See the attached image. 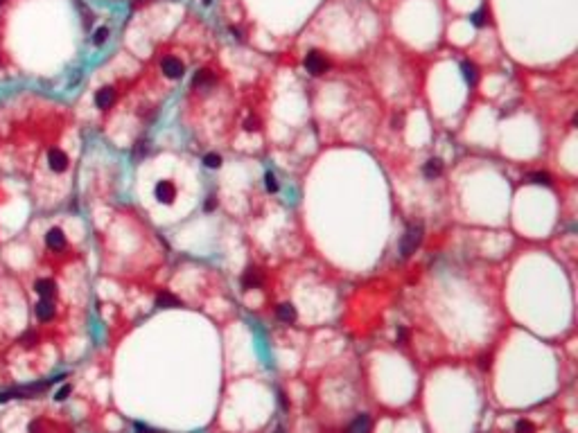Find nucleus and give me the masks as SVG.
Segmentation results:
<instances>
[{
    "label": "nucleus",
    "instance_id": "f257e3e1",
    "mask_svg": "<svg viewBox=\"0 0 578 433\" xmlns=\"http://www.w3.org/2000/svg\"><path fill=\"white\" fill-rule=\"evenodd\" d=\"M420 242H423V226L411 224L409 228H407L402 242H400V255L405 257V260H407V257H411L416 253V248L420 246Z\"/></svg>",
    "mask_w": 578,
    "mask_h": 433
},
{
    "label": "nucleus",
    "instance_id": "f03ea898",
    "mask_svg": "<svg viewBox=\"0 0 578 433\" xmlns=\"http://www.w3.org/2000/svg\"><path fill=\"white\" fill-rule=\"evenodd\" d=\"M305 70L310 72V75H314V77L323 75V72L328 70V59H325L321 52L312 50V52L305 57Z\"/></svg>",
    "mask_w": 578,
    "mask_h": 433
},
{
    "label": "nucleus",
    "instance_id": "7ed1b4c3",
    "mask_svg": "<svg viewBox=\"0 0 578 433\" xmlns=\"http://www.w3.org/2000/svg\"><path fill=\"white\" fill-rule=\"evenodd\" d=\"M160 70H163L165 77H169V79H181L183 77V63L178 61L176 57H165L163 61H160Z\"/></svg>",
    "mask_w": 578,
    "mask_h": 433
},
{
    "label": "nucleus",
    "instance_id": "20e7f679",
    "mask_svg": "<svg viewBox=\"0 0 578 433\" xmlns=\"http://www.w3.org/2000/svg\"><path fill=\"white\" fill-rule=\"evenodd\" d=\"M154 194L160 203H172L176 198V187H174L169 180H158L154 187Z\"/></svg>",
    "mask_w": 578,
    "mask_h": 433
},
{
    "label": "nucleus",
    "instance_id": "39448f33",
    "mask_svg": "<svg viewBox=\"0 0 578 433\" xmlns=\"http://www.w3.org/2000/svg\"><path fill=\"white\" fill-rule=\"evenodd\" d=\"M48 162H50V169L64 171L66 167H68V156H66L61 149H50V153H48Z\"/></svg>",
    "mask_w": 578,
    "mask_h": 433
},
{
    "label": "nucleus",
    "instance_id": "423d86ee",
    "mask_svg": "<svg viewBox=\"0 0 578 433\" xmlns=\"http://www.w3.org/2000/svg\"><path fill=\"white\" fill-rule=\"evenodd\" d=\"M113 102H115V90L111 88V86H104V88H100L95 93L97 108H109V106H113Z\"/></svg>",
    "mask_w": 578,
    "mask_h": 433
},
{
    "label": "nucleus",
    "instance_id": "0eeeda50",
    "mask_svg": "<svg viewBox=\"0 0 578 433\" xmlns=\"http://www.w3.org/2000/svg\"><path fill=\"white\" fill-rule=\"evenodd\" d=\"M262 282H264L262 273H260L258 269H253V266L246 269V273L242 275V287L244 289H258V287H262Z\"/></svg>",
    "mask_w": 578,
    "mask_h": 433
},
{
    "label": "nucleus",
    "instance_id": "6e6552de",
    "mask_svg": "<svg viewBox=\"0 0 578 433\" xmlns=\"http://www.w3.org/2000/svg\"><path fill=\"white\" fill-rule=\"evenodd\" d=\"M46 244L52 248V251H61V248L66 246V235H64V230H61V228H52V230H48V235H46Z\"/></svg>",
    "mask_w": 578,
    "mask_h": 433
},
{
    "label": "nucleus",
    "instance_id": "1a4fd4ad",
    "mask_svg": "<svg viewBox=\"0 0 578 433\" xmlns=\"http://www.w3.org/2000/svg\"><path fill=\"white\" fill-rule=\"evenodd\" d=\"M348 433H370V417L366 413L357 415L348 426Z\"/></svg>",
    "mask_w": 578,
    "mask_h": 433
},
{
    "label": "nucleus",
    "instance_id": "9d476101",
    "mask_svg": "<svg viewBox=\"0 0 578 433\" xmlns=\"http://www.w3.org/2000/svg\"><path fill=\"white\" fill-rule=\"evenodd\" d=\"M423 174L427 176V178H438V176L443 174V162L438 160V158H429L423 167Z\"/></svg>",
    "mask_w": 578,
    "mask_h": 433
},
{
    "label": "nucleus",
    "instance_id": "9b49d317",
    "mask_svg": "<svg viewBox=\"0 0 578 433\" xmlns=\"http://www.w3.org/2000/svg\"><path fill=\"white\" fill-rule=\"evenodd\" d=\"M192 84H195V88H210L215 84V75L210 70H199L195 75V79H192Z\"/></svg>",
    "mask_w": 578,
    "mask_h": 433
},
{
    "label": "nucleus",
    "instance_id": "f8f14e48",
    "mask_svg": "<svg viewBox=\"0 0 578 433\" xmlns=\"http://www.w3.org/2000/svg\"><path fill=\"white\" fill-rule=\"evenodd\" d=\"M278 318H280L282 323H294V320H296V307H294L292 302H282V305L278 307Z\"/></svg>",
    "mask_w": 578,
    "mask_h": 433
},
{
    "label": "nucleus",
    "instance_id": "ddd939ff",
    "mask_svg": "<svg viewBox=\"0 0 578 433\" xmlns=\"http://www.w3.org/2000/svg\"><path fill=\"white\" fill-rule=\"evenodd\" d=\"M37 316H39V320H50L52 316H55V305H52L48 298H43V300L37 305Z\"/></svg>",
    "mask_w": 578,
    "mask_h": 433
},
{
    "label": "nucleus",
    "instance_id": "4468645a",
    "mask_svg": "<svg viewBox=\"0 0 578 433\" xmlns=\"http://www.w3.org/2000/svg\"><path fill=\"white\" fill-rule=\"evenodd\" d=\"M461 72H463V79L468 81L470 86H474V84H477V79H479V72H477V66H474V63H470V61H463V63H461Z\"/></svg>",
    "mask_w": 578,
    "mask_h": 433
},
{
    "label": "nucleus",
    "instance_id": "2eb2a0df",
    "mask_svg": "<svg viewBox=\"0 0 578 433\" xmlns=\"http://www.w3.org/2000/svg\"><path fill=\"white\" fill-rule=\"evenodd\" d=\"M156 305H158V307H167V309H172V307H178V305H181V302H178V298H176V296H172V293L163 291V293H158V296H156Z\"/></svg>",
    "mask_w": 578,
    "mask_h": 433
},
{
    "label": "nucleus",
    "instance_id": "dca6fc26",
    "mask_svg": "<svg viewBox=\"0 0 578 433\" xmlns=\"http://www.w3.org/2000/svg\"><path fill=\"white\" fill-rule=\"evenodd\" d=\"M34 289H37V293L41 298H50L52 293H55V282H52V280H39V282L34 284Z\"/></svg>",
    "mask_w": 578,
    "mask_h": 433
},
{
    "label": "nucleus",
    "instance_id": "f3484780",
    "mask_svg": "<svg viewBox=\"0 0 578 433\" xmlns=\"http://www.w3.org/2000/svg\"><path fill=\"white\" fill-rule=\"evenodd\" d=\"M528 180H531L533 185H544V187L551 185V176L546 174V171H533V174L528 176Z\"/></svg>",
    "mask_w": 578,
    "mask_h": 433
},
{
    "label": "nucleus",
    "instance_id": "a211bd4d",
    "mask_svg": "<svg viewBox=\"0 0 578 433\" xmlns=\"http://www.w3.org/2000/svg\"><path fill=\"white\" fill-rule=\"evenodd\" d=\"M204 165L208 167V169H219V167H222V156H219V153H206Z\"/></svg>",
    "mask_w": 578,
    "mask_h": 433
},
{
    "label": "nucleus",
    "instance_id": "6ab92c4d",
    "mask_svg": "<svg viewBox=\"0 0 578 433\" xmlns=\"http://www.w3.org/2000/svg\"><path fill=\"white\" fill-rule=\"evenodd\" d=\"M470 18H472V25H474V27H486V25H488V14H486V9H479V12H474Z\"/></svg>",
    "mask_w": 578,
    "mask_h": 433
},
{
    "label": "nucleus",
    "instance_id": "aec40b11",
    "mask_svg": "<svg viewBox=\"0 0 578 433\" xmlns=\"http://www.w3.org/2000/svg\"><path fill=\"white\" fill-rule=\"evenodd\" d=\"M106 39H109V27H100V30L95 32V36H93V43H95V45H102Z\"/></svg>",
    "mask_w": 578,
    "mask_h": 433
},
{
    "label": "nucleus",
    "instance_id": "412c9836",
    "mask_svg": "<svg viewBox=\"0 0 578 433\" xmlns=\"http://www.w3.org/2000/svg\"><path fill=\"white\" fill-rule=\"evenodd\" d=\"M147 151H149V147H147V142L145 140H140V142H136V151H133V158H142V156H147Z\"/></svg>",
    "mask_w": 578,
    "mask_h": 433
},
{
    "label": "nucleus",
    "instance_id": "4be33fe9",
    "mask_svg": "<svg viewBox=\"0 0 578 433\" xmlns=\"http://www.w3.org/2000/svg\"><path fill=\"white\" fill-rule=\"evenodd\" d=\"M515 433H533V424L526 422V419H519L517 426H515Z\"/></svg>",
    "mask_w": 578,
    "mask_h": 433
},
{
    "label": "nucleus",
    "instance_id": "5701e85b",
    "mask_svg": "<svg viewBox=\"0 0 578 433\" xmlns=\"http://www.w3.org/2000/svg\"><path fill=\"white\" fill-rule=\"evenodd\" d=\"M264 185H267L269 192H276V189H278V180H276V176H273L271 171H269V174L264 176Z\"/></svg>",
    "mask_w": 578,
    "mask_h": 433
},
{
    "label": "nucleus",
    "instance_id": "b1692460",
    "mask_svg": "<svg viewBox=\"0 0 578 433\" xmlns=\"http://www.w3.org/2000/svg\"><path fill=\"white\" fill-rule=\"evenodd\" d=\"M244 129H246V131H258V129H260V122L255 120V117H249V120L244 122Z\"/></svg>",
    "mask_w": 578,
    "mask_h": 433
},
{
    "label": "nucleus",
    "instance_id": "393cba45",
    "mask_svg": "<svg viewBox=\"0 0 578 433\" xmlns=\"http://www.w3.org/2000/svg\"><path fill=\"white\" fill-rule=\"evenodd\" d=\"M215 207H217V198H215V196H208V201H206L204 210H206V212H213Z\"/></svg>",
    "mask_w": 578,
    "mask_h": 433
},
{
    "label": "nucleus",
    "instance_id": "a878e982",
    "mask_svg": "<svg viewBox=\"0 0 578 433\" xmlns=\"http://www.w3.org/2000/svg\"><path fill=\"white\" fill-rule=\"evenodd\" d=\"M68 392H70V386H64L59 392H57V399H66V397H68Z\"/></svg>",
    "mask_w": 578,
    "mask_h": 433
},
{
    "label": "nucleus",
    "instance_id": "bb28decb",
    "mask_svg": "<svg viewBox=\"0 0 578 433\" xmlns=\"http://www.w3.org/2000/svg\"><path fill=\"white\" fill-rule=\"evenodd\" d=\"M136 428H138V433H156V431H151L149 426H142V424H136Z\"/></svg>",
    "mask_w": 578,
    "mask_h": 433
},
{
    "label": "nucleus",
    "instance_id": "cd10ccee",
    "mask_svg": "<svg viewBox=\"0 0 578 433\" xmlns=\"http://www.w3.org/2000/svg\"><path fill=\"white\" fill-rule=\"evenodd\" d=\"M405 336H407V332H405V329H400V332H398V338H400V341H405Z\"/></svg>",
    "mask_w": 578,
    "mask_h": 433
},
{
    "label": "nucleus",
    "instance_id": "c85d7f7f",
    "mask_svg": "<svg viewBox=\"0 0 578 433\" xmlns=\"http://www.w3.org/2000/svg\"><path fill=\"white\" fill-rule=\"evenodd\" d=\"M231 32H233V36H235V39H242V34H240V30H235V27H233V30H231Z\"/></svg>",
    "mask_w": 578,
    "mask_h": 433
},
{
    "label": "nucleus",
    "instance_id": "c756f323",
    "mask_svg": "<svg viewBox=\"0 0 578 433\" xmlns=\"http://www.w3.org/2000/svg\"><path fill=\"white\" fill-rule=\"evenodd\" d=\"M3 3H5V0H0V5H3Z\"/></svg>",
    "mask_w": 578,
    "mask_h": 433
}]
</instances>
